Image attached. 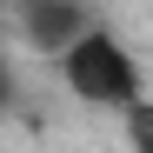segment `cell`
<instances>
[{
  "label": "cell",
  "mask_w": 153,
  "mask_h": 153,
  "mask_svg": "<svg viewBox=\"0 0 153 153\" xmlns=\"http://www.w3.org/2000/svg\"><path fill=\"white\" fill-rule=\"evenodd\" d=\"M60 60V80H67V93L73 100H87V107H133L140 100V60H133V47H126L120 33H107V27H87L80 40L67 47V53H53Z\"/></svg>",
  "instance_id": "obj_1"
},
{
  "label": "cell",
  "mask_w": 153,
  "mask_h": 153,
  "mask_svg": "<svg viewBox=\"0 0 153 153\" xmlns=\"http://www.w3.org/2000/svg\"><path fill=\"white\" fill-rule=\"evenodd\" d=\"M20 27H27V40H33V47L67 53V47L93 27V20L80 13V0H20Z\"/></svg>",
  "instance_id": "obj_2"
},
{
  "label": "cell",
  "mask_w": 153,
  "mask_h": 153,
  "mask_svg": "<svg viewBox=\"0 0 153 153\" xmlns=\"http://www.w3.org/2000/svg\"><path fill=\"white\" fill-rule=\"evenodd\" d=\"M120 120H126V146H133V153H153V100L140 93V100H133Z\"/></svg>",
  "instance_id": "obj_3"
},
{
  "label": "cell",
  "mask_w": 153,
  "mask_h": 153,
  "mask_svg": "<svg viewBox=\"0 0 153 153\" xmlns=\"http://www.w3.org/2000/svg\"><path fill=\"white\" fill-rule=\"evenodd\" d=\"M7 93H13V80H7V60H0V107H7Z\"/></svg>",
  "instance_id": "obj_4"
}]
</instances>
